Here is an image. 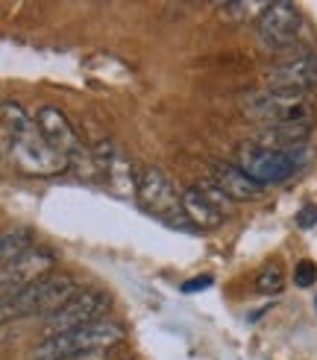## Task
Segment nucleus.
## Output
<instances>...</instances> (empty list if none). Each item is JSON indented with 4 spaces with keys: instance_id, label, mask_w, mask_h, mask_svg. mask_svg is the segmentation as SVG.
I'll return each instance as SVG.
<instances>
[{
    "instance_id": "ddd939ff",
    "label": "nucleus",
    "mask_w": 317,
    "mask_h": 360,
    "mask_svg": "<svg viewBox=\"0 0 317 360\" xmlns=\"http://www.w3.org/2000/svg\"><path fill=\"white\" fill-rule=\"evenodd\" d=\"M182 200V211L185 217L197 226V229H220L226 223V214L209 200V196L200 191V185H191L180 193Z\"/></svg>"
},
{
    "instance_id": "f8f14e48",
    "label": "nucleus",
    "mask_w": 317,
    "mask_h": 360,
    "mask_svg": "<svg viewBox=\"0 0 317 360\" xmlns=\"http://www.w3.org/2000/svg\"><path fill=\"white\" fill-rule=\"evenodd\" d=\"M211 182H215L232 202H250L264 193V188L259 182H253L238 165H215L211 167Z\"/></svg>"
},
{
    "instance_id": "aec40b11",
    "label": "nucleus",
    "mask_w": 317,
    "mask_h": 360,
    "mask_svg": "<svg viewBox=\"0 0 317 360\" xmlns=\"http://www.w3.org/2000/svg\"><path fill=\"white\" fill-rule=\"evenodd\" d=\"M12 319H21V316H18V311H15L12 293H6V296H0V328H4V326H9Z\"/></svg>"
},
{
    "instance_id": "1a4fd4ad",
    "label": "nucleus",
    "mask_w": 317,
    "mask_h": 360,
    "mask_svg": "<svg viewBox=\"0 0 317 360\" xmlns=\"http://www.w3.org/2000/svg\"><path fill=\"white\" fill-rule=\"evenodd\" d=\"M35 126H39V132L42 138L50 143L53 150H56L65 161L70 158H77V155H85V147H82V141L77 135V129L70 126V120L65 117L62 109H56V105H42L39 112H35Z\"/></svg>"
},
{
    "instance_id": "2eb2a0df",
    "label": "nucleus",
    "mask_w": 317,
    "mask_h": 360,
    "mask_svg": "<svg viewBox=\"0 0 317 360\" xmlns=\"http://www.w3.org/2000/svg\"><path fill=\"white\" fill-rule=\"evenodd\" d=\"M30 249H32V231L27 226L4 231V235H0V269H6L12 261H18Z\"/></svg>"
},
{
    "instance_id": "423d86ee",
    "label": "nucleus",
    "mask_w": 317,
    "mask_h": 360,
    "mask_svg": "<svg viewBox=\"0 0 317 360\" xmlns=\"http://www.w3.org/2000/svg\"><path fill=\"white\" fill-rule=\"evenodd\" d=\"M74 296H77V281L70 276H44L39 281L21 287V290H15L12 302H15L18 316H39V314L50 316Z\"/></svg>"
},
{
    "instance_id": "4468645a",
    "label": "nucleus",
    "mask_w": 317,
    "mask_h": 360,
    "mask_svg": "<svg viewBox=\"0 0 317 360\" xmlns=\"http://www.w3.org/2000/svg\"><path fill=\"white\" fill-rule=\"evenodd\" d=\"M311 135V123H282V126H264L253 143L264 150L276 153H291L297 147H306Z\"/></svg>"
},
{
    "instance_id": "f257e3e1",
    "label": "nucleus",
    "mask_w": 317,
    "mask_h": 360,
    "mask_svg": "<svg viewBox=\"0 0 317 360\" xmlns=\"http://www.w3.org/2000/svg\"><path fill=\"white\" fill-rule=\"evenodd\" d=\"M0 120H4L6 132H9V147H12L15 165L24 173L53 176V173H62L68 167V161L42 138L35 120L18 103H12V100L0 103Z\"/></svg>"
},
{
    "instance_id": "412c9836",
    "label": "nucleus",
    "mask_w": 317,
    "mask_h": 360,
    "mask_svg": "<svg viewBox=\"0 0 317 360\" xmlns=\"http://www.w3.org/2000/svg\"><path fill=\"white\" fill-rule=\"evenodd\" d=\"M297 226L299 229H314L317 226V205H303L297 211Z\"/></svg>"
},
{
    "instance_id": "9d476101",
    "label": "nucleus",
    "mask_w": 317,
    "mask_h": 360,
    "mask_svg": "<svg viewBox=\"0 0 317 360\" xmlns=\"http://www.w3.org/2000/svg\"><path fill=\"white\" fill-rule=\"evenodd\" d=\"M53 264H56V255H53L50 249H35L32 246L18 261H12L6 269H0V296L15 293V290H21V287L50 276Z\"/></svg>"
},
{
    "instance_id": "9b49d317",
    "label": "nucleus",
    "mask_w": 317,
    "mask_h": 360,
    "mask_svg": "<svg viewBox=\"0 0 317 360\" xmlns=\"http://www.w3.org/2000/svg\"><path fill=\"white\" fill-rule=\"evenodd\" d=\"M268 82L271 88L279 91H297V94H309L317 88V56L314 53H297V56L279 62L268 70Z\"/></svg>"
},
{
    "instance_id": "dca6fc26",
    "label": "nucleus",
    "mask_w": 317,
    "mask_h": 360,
    "mask_svg": "<svg viewBox=\"0 0 317 360\" xmlns=\"http://www.w3.org/2000/svg\"><path fill=\"white\" fill-rule=\"evenodd\" d=\"M282 287H285V273H282L279 264H268L256 276V290L264 293V296H276L282 293Z\"/></svg>"
},
{
    "instance_id": "f03ea898",
    "label": "nucleus",
    "mask_w": 317,
    "mask_h": 360,
    "mask_svg": "<svg viewBox=\"0 0 317 360\" xmlns=\"http://www.w3.org/2000/svg\"><path fill=\"white\" fill-rule=\"evenodd\" d=\"M123 337H127V331H123L120 322L103 316L88 322V326L44 337L32 349V360H62V357L85 354V352H112L118 343H123Z\"/></svg>"
},
{
    "instance_id": "f3484780",
    "label": "nucleus",
    "mask_w": 317,
    "mask_h": 360,
    "mask_svg": "<svg viewBox=\"0 0 317 360\" xmlns=\"http://www.w3.org/2000/svg\"><path fill=\"white\" fill-rule=\"evenodd\" d=\"M264 6L268 4H238V0H232V4H220V15H223V21H232V24H244L247 18H253V12H264Z\"/></svg>"
},
{
    "instance_id": "7ed1b4c3",
    "label": "nucleus",
    "mask_w": 317,
    "mask_h": 360,
    "mask_svg": "<svg viewBox=\"0 0 317 360\" xmlns=\"http://www.w3.org/2000/svg\"><path fill=\"white\" fill-rule=\"evenodd\" d=\"M311 147L306 143V147H297L291 153H276V150H264L259 147V143H244V147L238 150V161L235 165L253 179V182H259L261 188L268 185H279V182H288V179L294 173H299L303 167L311 165Z\"/></svg>"
},
{
    "instance_id": "6ab92c4d",
    "label": "nucleus",
    "mask_w": 317,
    "mask_h": 360,
    "mask_svg": "<svg viewBox=\"0 0 317 360\" xmlns=\"http://www.w3.org/2000/svg\"><path fill=\"white\" fill-rule=\"evenodd\" d=\"M314 281H317V264L309 261V258L297 261V266H294V284L297 287H311Z\"/></svg>"
},
{
    "instance_id": "39448f33",
    "label": "nucleus",
    "mask_w": 317,
    "mask_h": 360,
    "mask_svg": "<svg viewBox=\"0 0 317 360\" xmlns=\"http://www.w3.org/2000/svg\"><path fill=\"white\" fill-rule=\"evenodd\" d=\"M135 191H138V200L144 202L153 214H158L168 226L180 229V231H197V226L185 217L182 200H180V193H176V188H173V182L168 179L165 170L144 167L135 179Z\"/></svg>"
},
{
    "instance_id": "5701e85b",
    "label": "nucleus",
    "mask_w": 317,
    "mask_h": 360,
    "mask_svg": "<svg viewBox=\"0 0 317 360\" xmlns=\"http://www.w3.org/2000/svg\"><path fill=\"white\" fill-rule=\"evenodd\" d=\"M62 360H109V352H85V354H70Z\"/></svg>"
},
{
    "instance_id": "a211bd4d",
    "label": "nucleus",
    "mask_w": 317,
    "mask_h": 360,
    "mask_svg": "<svg viewBox=\"0 0 317 360\" xmlns=\"http://www.w3.org/2000/svg\"><path fill=\"white\" fill-rule=\"evenodd\" d=\"M200 191H203V193L209 196V200H211V202H215V205H218V208L226 214V217H229V214H232V200H229V196H226V193H223V191H220L215 182H211V179H209V182H200Z\"/></svg>"
},
{
    "instance_id": "4be33fe9",
    "label": "nucleus",
    "mask_w": 317,
    "mask_h": 360,
    "mask_svg": "<svg viewBox=\"0 0 317 360\" xmlns=\"http://www.w3.org/2000/svg\"><path fill=\"white\" fill-rule=\"evenodd\" d=\"M211 284H215V278H211V276H197L191 281H182V293H200V290H209Z\"/></svg>"
},
{
    "instance_id": "20e7f679",
    "label": "nucleus",
    "mask_w": 317,
    "mask_h": 360,
    "mask_svg": "<svg viewBox=\"0 0 317 360\" xmlns=\"http://www.w3.org/2000/svg\"><path fill=\"white\" fill-rule=\"evenodd\" d=\"M244 112L264 126H282V123H311L314 105L309 94L297 91H279V88H264L244 97Z\"/></svg>"
},
{
    "instance_id": "0eeeda50",
    "label": "nucleus",
    "mask_w": 317,
    "mask_h": 360,
    "mask_svg": "<svg viewBox=\"0 0 317 360\" xmlns=\"http://www.w3.org/2000/svg\"><path fill=\"white\" fill-rule=\"evenodd\" d=\"M256 30L268 50H288L303 32V15L288 0H276L264 6L261 15H256Z\"/></svg>"
},
{
    "instance_id": "6e6552de",
    "label": "nucleus",
    "mask_w": 317,
    "mask_h": 360,
    "mask_svg": "<svg viewBox=\"0 0 317 360\" xmlns=\"http://www.w3.org/2000/svg\"><path fill=\"white\" fill-rule=\"evenodd\" d=\"M109 308H112V296L106 290H82L70 302H65L59 311H53L47 316V337L88 326V322H94V319H103Z\"/></svg>"
}]
</instances>
